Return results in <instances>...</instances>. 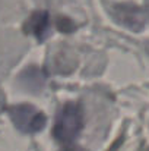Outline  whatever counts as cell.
Listing matches in <instances>:
<instances>
[{
	"instance_id": "cell-2",
	"label": "cell",
	"mask_w": 149,
	"mask_h": 151,
	"mask_svg": "<svg viewBox=\"0 0 149 151\" xmlns=\"http://www.w3.org/2000/svg\"><path fill=\"white\" fill-rule=\"evenodd\" d=\"M9 116L15 126L26 134L38 132L46 126V116L29 104H19L10 107Z\"/></svg>"
},
{
	"instance_id": "cell-6",
	"label": "cell",
	"mask_w": 149,
	"mask_h": 151,
	"mask_svg": "<svg viewBox=\"0 0 149 151\" xmlns=\"http://www.w3.org/2000/svg\"><path fill=\"white\" fill-rule=\"evenodd\" d=\"M145 13L149 16V0H146V4H145Z\"/></svg>"
},
{
	"instance_id": "cell-4",
	"label": "cell",
	"mask_w": 149,
	"mask_h": 151,
	"mask_svg": "<svg viewBox=\"0 0 149 151\" xmlns=\"http://www.w3.org/2000/svg\"><path fill=\"white\" fill-rule=\"evenodd\" d=\"M47 28H48V15H47V12L34 13L25 24V31L28 34H32V35L38 37L40 40H43L44 35L47 34Z\"/></svg>"
},
{
	"instance_id": "cell-5",
	"label": "cell",
	"mask_w": 149,
	"mask_h": 151,
	"mask_svg": "<svg viewBox=\"0 0 149 151\" xmlns=\"http://www.w3.org/2000/svg\"><path fill=\"white\" fill-rule=\"evenodd\" d=\"M66 151H83L82 148H79V147H69Z\"/></svg>"
},
{
	"instance_id": "cell-3",
	"label": "cell",
	"mask_w": 149,
	"mask_h": 151,
	"mask_svg": "<svg viewBox=\"0 0 149 151\" xmlns=\"http://www.w3.org/2000/svg\"><path fill=\"white\" fill-rule=\"evenodd\" d=\"M146 16L148 15L145 13V10L139 9L135 4H120L115 7V18L118 19V22L133 31H140L143 28Z\"/></svg>"
},
{
	"instance_id": "cell-1",
	"label": "cell",
	"mask_w": 149,
	"mask_h": 151,
	"mask_svg": "<svg viewBox=\"0 0 149 151\" xmlns=\"http://www.w3.org/2000/svg\"><path fill=\"white\" fill-rule=\"evenodd\" d=\"M82 129V110L79 106L69 103L57 114L54 125V138L61 144H70Z\"/></svg>"
}]
</instances>
